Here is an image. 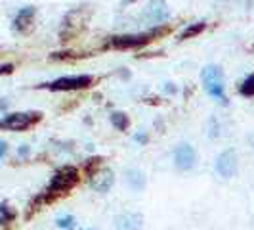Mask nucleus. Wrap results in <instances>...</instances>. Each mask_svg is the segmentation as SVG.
<instances>
[{"label":"nucleus","mask_w":254,"mask_h":230,"mask_svg":"<svg viewBox=\"0 0 254 230\" xmlns=\"http://www.w3.org/2000/svg\"><path fill=\"white\" fill-rule=\"evenodd\" d=\"M88 13H86V8H75L65 15L64 23H62V29H60V37L62 40H69L71 37L78 35L84 27L88 25Z\"/></svg>","instance_id":"nucleus-5"},{"label":"nucleus","mask_w":254,"mask_h":230,"mask_svg":"<svg viewBox=\"0 0 254 230\" xmlns=\"http://www.w3.org/2000/svg\"><path fill=\"white\" fill-rule=\"evenodd\" d=\"M132 2H138V0H125V6H127V4H132Z\"/></svg>","instance_id":"nucleus-25"},{"label":"nucleus","mask_w":254,"mask_h":230,"mask_svg":"<svg viewBox=\"0 0 254 230\" xmlns=\"http://www.w3.org/2000/svg\"><path fill=\"white\" fill-rule=\"evenodd\" d=\"M13 71V65H2L0 67V73H12Z\"/></svg>","instance_id":"nucleus-22"},{"label":"nucleus","mask_w":254,"mask_h":230,"mask_svg":"<svg viewBox=\"0 0 254 230\" xmlns=\"http://www.w3.org/2000/svg\"><path fill=\"white\" fill-rule=\"evenodd\" d=\"M216 173L224 179H231L237 173V153H235V150H226L218 155Z\"/></svg>","instance_id":"nucleus-7"},{"label":"nucleus","mask_w":254,"mask_h":230,"mask_svg":"<svg viewBox=\"0 0 254 230\" xmlns=\"http://www.w3.org/2000/svg\"><path fill=\"white\" fill-rule=\"evenodd\" d=\"M204 27H206V23L204 21H197V23H191V25H188L184 31H182V35H180V40H188V38H193L197 37V35H201L204 31Z\"/></svg>","instance_id":"nucleus-14"},{"label":"nucleus","mask_w":254,"mask_h":230,"mask_svg":"<svg viewBox=\"0 0 254 230\" xmlns=\"http://www.w3.org/2000/svg\"><path fill=\"white\" fill-rule=\"evenodd\" d=\"M69 58H73V52H56L50 56V60H69Z\"/></svg>","instance_id":"nucleus-20"},{"label":"nucleus","mask_w":254,"mask_h":230,"mask_svg":"<svg viewBox=\"0 0 254 230\" xmlns=\"http://www.w3.org/2000/svg\"><path fill=\"white\" fill-rule=\"evenodd\" d=\"M136 140H140V142H145V140H147V138H145V136H143V134H136Z\"/></svg>","instance_id":"nucleus-24"},{"label":"nucleus","mask_w":254,"mask_h":230,"mask_svg":"<svg viewBox=\"0 0 254 230\" xmlns=\"http://www.w3.org/2000/svg\"><path fill=\"white\" fill-rule=\"evenodd\" d=\"M58 227H60V229H65V230L75 229V219L71 217V215H65V217H62L60 221H58Z\"/></svg>","instance_id":"nucleus-19"},{"label":"nucleus","mask_w":254,"mask_h":230,"mask_svg":"<svg viewBox=\"0 0 254 230\" xmlns=\"http://www.w3.org/2000/svg\"><path fill=\"white\" fill-rule=\"evenodd\" d=\"M111 123H113V127H117V130H127L128 125H130V119H128L127 114H123V112H115L111 115Z\"/></svg>","instance_id":"nucleus-15"},{"label":"nucleus","mask_w":254,"mask_h":230,"mask_svg":"<svg viewBox=\"0 0 254 230\" xmlns=\"http://www.w3.org/2000/svg\"><path fill=\"white\" fill-rule=\"evenodd\" d=\"M201 79H203L204 90L212 98H216L218 102H228L226 90H224V73H222V69L218 65H206L203 69V73H201Z\"/></svg>","instance_id":"nucleus-3"},{"label":"nucleus","mask_w":254,"mask_h":230,"mask_svg":"<svg viewBox=\"0 0 254 230\" xmlns=\"http://www.w3.org/2000/svg\"><path fill=\"white\" fill-rule=\"evenodd\" d=\"M27 153H29V148H27V146H21V148H19V155H27Z\"/></svg>","instance_id":"nucleus-23"},{"label":"nucleus","mask_w":254,"mask_h":230,"mask_svg":"<svg viewBox=\"0 0 254 230\" xmlns=\"http://www.w3.org/2000/svg\"><path fill=\"white\" fill-rule=\"evenodd\" d=\"M195 161H197V153L191 148L190 144H182L178 150L174 152V163L180 171H190L195 167Z\"/></svg>","instance_id":"nucleus-10"},{"label":"nucleus","mask_w":254,"mask_h":230,"mask_svg":"<svg viewBox=\"0 0 254 230\" xmlns=\"http://www.w3.org/2000/svg\"><path fill=\"white\" fill-rule=\"evenodd\" d=\"M6 152H8V144H6L4 140H0V157H4Z\"/></svg>","instance_id":"nucleus-21"},{"label":"nucleus","mask_w":254,"mask_h":230,"mask_svg":"<svg viewBox=\"0 0 254 230\" xmlns=\"http://www.w3.org/2000/svg\"><path fill=\"white\" fill-rule=\"evenodd\" d=\"M15 219V211L8 204L0 205V225H8Z\"/></svg>","instance_id":"nucleus-16"},{"label":"nucleus","mask_w":254,"mask_h":230,"mask_svg":"<svg viewBox=\"0 0 254 230\" xmlns=\"http://www.w3.org/2000/svg\"><path fill=\"white\" fill-rule=\"evenodd\" d=\"M127 182L132 190L141 192L145 188V175L141 173L140 169H132V171H127Z\"/></svg>","instance_id":"nucleus-13"},{"label":"nucleus","mask_w":254,"mask_h":230,"mask_svg":"<svg viewBox=\"0 0 254 230\" xmlns=\"http://www.w3.org/2000/svg\"><path fill=\"white\" fill-rule=\"evenodd\" d=\"M102 161H103L102 157H92V159H88V161H86V175L92 177L98 169H102Z\"/></svg>","instance_id":"nucleus-18"},{"label":"nucleus","mask_w":254,"mask_h":230,"mask_svg":"<svg viewBox=\"0 0 254 230\" xmlns=\"http://www.w3.org/2000/svg\"><path fill=\"white\" fill-rule=\"evenodd\" d=\"M78 171H76V167L73 165H65V167H60L58 171H56V175L52 177L50 184L46 186V190L42 192L40 196H37L33 202H31V211H29V217H31V213L33 211H37L40 209V205H46V204H52V202H56V200H60L62 196H65L67 192L71 190V188H75L76 182H78Z\"/></svg>","instance_id":"nucleus-1"},{"label":"nucleus","mask_w":254,"mask_h":230,"mask_svg":"<svg viewBox=\"0 0 254 230\" xmlns=\"http://www.w3.org/2000/svg\"><path fill=\"white\" fill-rule=\"evenodd\" d=\"M42 119L40 112H17V114L4 115L0 119V128L2 130H13V132H21L27 128L35 127L38 121Z\"/></svg>","instance_id":"nucleus-4"},{"label":"nucleus","mask_w":254,"mask_h":230,"mask_svg":"<svg viewBox=\"0 0 254 230\" xmlns=\"http://www.w3.org/2000/svg\"><path fill=\"white\" fill-rule=\"evenodd\" d=\"M115 182V175L111 169H107V167H103V169H98L92 177H90V186L94 188L96 192H105L111 190V186H113Z\"/></svg>","instance_id":"nucleus-9"},{"label":"nucleus","mask_w":254,"mask_h":230,"mask_svg":"<svg viewBox=\"0 0 254 230\" xmlns=\"http://www.w3.org/2000/svg\"><path fill=\"white\" fill-rule=\"evenodd\" d=\"M94 83L92 75H75V77H60L52 83H44L40 85V89L48 90H78V89H88Z\"/></svg>","instance_id":"nucleus-6"},{"label":"nucleus","mask_w":254,"mask_h":230,"mask_svg":"<svg viewBox=\"0 0 254 230\" xmlns=\"http://www.w3.org/2000/svg\"><path fill=\"white\" fill-rule=\"evenodd\" d=\"M239 92H241L243 96H254V73L243 81L241 87H239Z\"/></svg>","instance_id":"nucleus-17"},{"label":"nucleus","mask_w":254,"mask_h":230,"mask_svg":"<svg viewBox=\"0 0 254 230\" xmlns=\"http://www.w3.org/2000/svg\"><path fill=\"white\" fill-rule=\"evenodd\" d=\"M145 15H147V19H151L153 23L163 25V21H166L170 17V10H168L165 0H151L149 6H147Z\"/></svg>","instance_id":"nucleus-11"},{"label":"nucleus","mask_w":254,"mask_h":230,"mask_svg":"<svg viewBox=\"0 0 254 230\" xmlns=\"http://www.w3.org/2000/svg\"><path fill=\"white\" fill-rule=\"evenodd\" d=\"M166 27H155L149 33H138V35H121V37H113L109 40V46L117 48V50H130V48H140L145 46L147 42H151L153 38L165 35Z\"/></svg>","instance_id":"nucleus-2"},{"label":"nucleus","mask_w":254,"mask_h":230,"mask_svg":"<svg viewBox=\"0 0 254 230\" xmlns=\"http://www.w3.org/2000/svg\"><path fill=\"white\" fill-rule=\"evenodd\" d=\"M35 15H37V10L33 6H27L23 10H19L15 19H13V29L19 35H29L35 29Z\"/></svg>","instance_id":"nucleus-8"},{"label":"nucleus","mask_w":254,"mask_h":230,"mask_svg":"<svg viewBox=\"0 0 254 230\" xmlns=\"http://www.w3.org/2000/svg\"><path fill=\"white\" fill-rule=\"evenodd\" d=\"M117 229L121 230H140L143 227V215L141 213H125L115 219Z\"/></svg>","instance_id":"nucleus-12"}]
</instances>
